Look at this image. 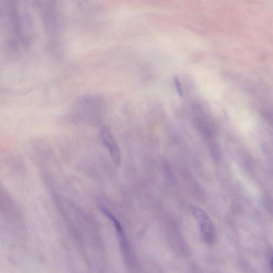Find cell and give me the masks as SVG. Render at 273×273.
Listing matches in <instances>:
<instances>
[{"instance_id": "3", "label": "cell", "mask_w": 273, "mask_h": 273, "mask_svg": "<svg viewBox=\"0 0 273 273\" xmlns=\"http://www.w3.org/2000/svg\"><path fill=\"white\" fill-rule=\"evenodd\" d=\"M174 81H175V84L177 91L178 93L180 94V96H182L183 95V90H182V87L181 86V82L179 79H178L177 78H175Z\"/></svg>"}, {"instance_id": "2", "label": "cell", "mask_w": 273, "mask_h": 273, "mask_svg": "<svg viewBox=\"0 0 273 273\" xmlns=\"http://www.w3.org/2000/svg\"><path fill=\"white\" fill-rule=\"evenodd\" d=\"M103 144L108 149L112 161L115 165L120 164L121 151L116 141L109 128L104 127L101 132Z\"/></svg>"}, {"instance_id": "1", "label": "cell", "mask_w": 273, "mask_h": 273, "mask_svg": "<svg viewBox=\"0 0 273 273\" xmlns=\"http://www.w3.org/2000/svg\"><path fill=\"white\" fill-rule=\"evenodd\" d=\"M192 212L200 228L203 238L208 244H213L215 238L214 225L207 213L196 206L191 207Z\"/></svg>"}]
</instances>
